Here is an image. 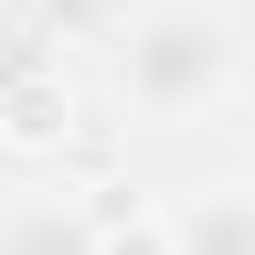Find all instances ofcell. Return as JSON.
<instances>
[{
    "label": "cell",
    "instance_id": "6da1fadb",
    "mask_svg": "<svg viewBox=\"0 0 255 255\" xmlns=\"http://www.w3.org/2000/svg\"><path fill=\"white\" fill-rule=\"evenodd\" d=\"M231 80V40L207 8L191 0H159L143 8L128 32H120V56H112V88L135 120L151 128H175V120H199Z\"/></svg>",
    "mask_w": 255,
    "mask_h": 255
},
{
    "label": "cell",
    "instance_id": "7a4b0ae2",
    "mask_svg": "<svg viewBox=\"0 0 255 255\" xmlns=\"http://www.w3.org/2000/svg\"><path fill=\"white\" fill-rule=\"evenodd\" d=\"M167 231H175V255H255V191L215 183V191L183 199L167 215Z\"/></svg>",
    "mask_w": 255,
    "mask_h": 255
},
{
    "label": "cell",
    "instance_id": "3957f363",
    "mask_svg": "<svg viewBox=\"0 0 255 255\" xmlns=\"http://www.w3.org/2000/svg\"><path fill=\"white\" fill-rule=\"evenodd\" d=\"M104 231L88 223L80 199H32L0 223V255H96Z\"/></svg>",
    "mask_w": 255,
    "mask_h": 255
},
{
    "label": "cell",
    "instance_id": "277c9868",
    "mask_svg": "<svg viewBox=\"0 0 255 255\" xmlns=\"http://www.w3.org/2000/svg\"><path fill=\"white\" fill-rule=\"evenodd\" d=\"M64 128H72V96H64L56 72H32V80L0 88V135L16 151H48V143H64Z\"/></svg>",
    "mask_w": 255,
    "mask_h": 255
},
{
    "label": "cell",
    "instance_id": "5b68a950",
    "mask_svg": "<svg viewBox=\"0 0 255 255\" xmlns=\"http://www.w3.org/2000/svg\"><path fill=\"white\" fill-rule=\"evenodd\" d=\"M32 72H56L48 32H32V24H0V88H16V80H32Z\"/></svg>",
    "mask_w": 255,
    "mask_h": 255
},
{
    "label": "cell",
    "instance_id": "8992f818",
    "mask_svg": "<svg viewBox=\"0 0 255 255\" xmlns=\"http://www.w3.org/2000/svg\"><path fill=\"white\" fill-rule=\"evenodd\" d=\"M80 207H88V223H96V231H120V223L151 215V191H143V183H96Z\"/></svg>",
    "mask_w": 255,
    "mask_h": 255
},
{
    "label": "cell",
    "instance_id": "52a82bcc",
    "mask_svg": "<svg viewBox=\"0 0 255 255\" xmlns=\"http://www.w3.org/2000/svg\"><path fill=\"white\" fill-rule=\"evenodd\" d=\"M96 255H175V231H167V215L151 207V215H135V223H120V231H104V247Z\"/></svg>",
    "mask_w": 255,
    "mask_h": 255
}]
</instances>
